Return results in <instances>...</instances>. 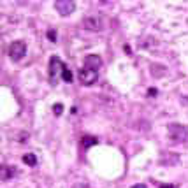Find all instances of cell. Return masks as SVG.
<instances>
[{"label": "cell", "mask_w": 188, "mask_h": 188, "mask_svg": "<svg viewBox=\"0 0 188 188\" xmlns=\"http://www.w3.org/2000/svg\"><path fill=\"white\" fill-rule=\"evenodd\" d=\"M160 188H172V185H167V183H164V185H160Z\"/></svg>", "instance_id": "d6986e66"}, {"label": "cell", "mask_w": 188, "mask_h": 188, "mask_svg": "<svg viewBox=\"0 0 188 188\" xmlns=\"http://www.w3.org/2000/svg\"><path fill=\"white\" fill-rule=\"evenodd\" d=\"M48 39L55 42V40H56V32H55V30H48Z\"/></svg>", "instance_id": "2e32d148"}, {"label": "cell", "mask_w": 188, "mask_h": 188, "mask_svg": "<svg viewBox=\"0 0 188 188\" xmlns=\"http://www.w3.org/2000/svg\"><path fill=\"white\" fill-rule=\"evenodd\" d=\"M167 132H169V137H170L172 143H183L185 139H186V135H188V128L185 125H179V123L169 125Z\"/></svg>", "instance_id": "7a4b0ae2"}, {"label": "cell", "mask_w": 188, "mask_h": 188, "mask_svg": "<svg viewBox=\"0 0 188 188\" xmlns=\"http://www.w3.org/2000/svg\"><path fill=\"white\" fill-rule=\"evenodd\" d=\"M28 137H30L28 132H19V134H18V141H19V143H27Z\"/></svg>", "instance_id": "4fadbf2b"}, {"label": "cell", "mask_w": 188, "mask_h": 188, "mask_svg": "<svg viewBox=\"0 0 188 188\" xmlns=\"http://www.w3.org/2000/svg\"><path fill=\"white\" fill-rule=\"evenodd\" d=\"M148 95H149V97H155V95H157V90H155V88H149V90H148Z\"/></svg>", "instance_id": "e0dca14e"}, {"label": "cell", "mask_w": 188, "mask_h": 188, "mask_svg": "<svg viewBox=\"0 0 188 188\" xmlns=\"http://www.w3.org/2000/svg\"><path fill=\"white\" fill-rule=\"evenodd\" d=\"M70 188H90V185L86 183V181H76Z\"/></svg>", "instance_id": "5bb4252c"}, {"label": "cell", "mask_w": 188, "mask_h": 188, "mask_svg": "<svg viewBox=\"0 0 188 188\" xmlns=\"http://www.w3.org/2000/svg\"><path fill=\"white\" fill-rule=\"evenodd\" d=\"M23 162L30 167H35L37 165V157L34 153H27V155H23Z\"/></svg>", "instance_id": "8fae6325"}, {"label": "cell", "mask_w": 188, "mask_h": 188, "mask_svg": "<svg viewBox=\"0 0 188 188\" xmlns=\"http://www.w3.org/2000/svg\"><path fill=\"white\" fill-rule=\"evenodd\" d=\"M14 174H16V169L14 167H9V165L0 167V178H2V181H9Z\"/></svg>", "instance_id": "9c48e42d"}, {"label": "cell", "mask_w": 188, "mask_h": 188, "mask_svg": "<svg viewBox=\"0 0 188 188\" xmlns=\"http://www.w3.org/2000/svg\"><path fill=\"white\" fill-rule=\"evenodd\" d=\"M100 65H102V58L99 55H86L85 56V67L91 69V70H99Z\"/></svg>", "instance_id": "52a82bcc"}, {"label": "cell", "mask_w": 188, "mask_h": 188, "mask_svg": "<svg viewBox=\"0 0 188 188\" xmlns=\"http://www.w3.org/2000/svg\"><path fill=\"white\" fill-rule=\"evenodd\" d=\"M81 25H83V28H85V30L100 32V30H104V28H106V19H104L100 14H88V16H85V18H83Z\"/></svg>", "instance_id": "6da1fadb"}, {"label": "cell", "mask_w": 188, "mask_h": 188, "mask_svg": "<svg viewBox=\"0 0 188 188\" xmlns=\"http://www.w3.org/2000/svg\"><path fill=\"white\" fill-rule=\"evenodd\" d=\"M63 70H65V65H63V62L58 58V56H53V58L50 60V81L51 83H56V79H58L60 74H63Z\"/></svg>", "instance_id": "3957f363"}, {"label": "cell", "mask_w": 188, "mask_h": 188, "mask_svg": "<svg viewBox=\"0 0 188 188\" xmlns=\"http://www.w3.org/2000/svg\"><path fill=\"white\" fill-rule=\"evenodd\" d=\"M132 188H148V186H146V185H143V183H141V185H134V186H132Z\"/></svg>", "instance_id": "ac0fdd59"}, {"label": "cell", "mask_w": 188, "mask_h": 188, "mask_svg": "<svg viewBox=\"0 0 188 188\" xmlns=\"http://www.w3.org/2000/svg\"><path fill=\"white\" fill-rule=\"evenodd\" d=\"M53 111H55V114H56V116H60V114H62V111H63V106H62V104H55V106H53Z\"/></svg>", "instance_id": "9a60e30c"}, {"label": "cell", "mask_w": 188, "mask_h": 188, "mask_svg": "<svg viewBox=\"0 0 188 188\" xmlns=\"http://www.w3.org/2000/svg\"><path fill=\"white\" fill-rule=\"evenodd\" d=\"M77 77H79V83L85 86H90L93 85L95 81H97V77H99V74H97V70H91V69H79L77 70Z\"/></svg>", "instance_id": "5b68a950"}, {"label": "cell", "mask_w": 188, "mask_h": 188, "mask_svg": "<svg viewBox=\"0 0 188 188\" xmlns=\"http://www.w3.org/2000/svg\"><path fill=\"white\" fill-rule=\"evenodd\" d=\"M178 162H179L178 153H165V155H162V158H160L162 165H176Z\"/></svg>", "instance_id": "ba28073f"}, {"label": "cell", "mask_w": 188, "mask_h": 188, "mask_svg": "<svg viewBox=\"0 0 188 188\" xmlns=\"http://www.w3.org/2000/svg\"><path fill=\"white\" fill-rule=\"evenodd\" d=\"M99 143V139L93 137V135H85V137L81 139V144H83V148H91L95 144Z\"/></svg>", "instance_id": "30bf717a"}, {"label": "cell", "mask_w": 188, "mask_h": 188, "mask_svg": "<svg viewBox=\"0 0 188 188\" xmlns=\"http://www.w3.org/2000/svg\"><path fill=\"white\" fill-rule=\"evenodd\" d=\"M62 77H63V81H65V83H72V72L69 70V69H65V70H63Z\"/></svg>", "instance_id": "7c38bea8"}, {"label": "cell", "mask_w": 188, "mask_h": 188, "mask_svg": "<svg viewBox=\"0 0 188 188\" xmlns=\"http://www.w3.org/2000/svg\"><path fill=\"white\" fill-rule=\"evenodd\" d=\"M9 56L11 60H21L25 55H27V44L23 40H14L13 44L9 46Z\"/></svg>", "instance_id": "277c9868"}, {"label": "cell", "mask_w": 188, "mask_h": 188, "mask_svg": "<svg viewBox=\"0 0 188 188\" xmlns=\"http://www.w3.org/2000/svg\"><path fill=\"white\" fill-rule=\"evenodd\" d=\"M55 9L58 11L60 16H69L76 9V2H72V0H56L55 2Z\"/></svg>", "instance_id": "8992f818"}]
</instances>
